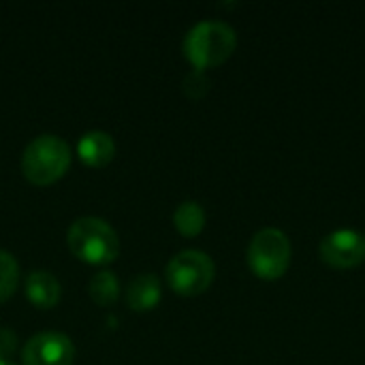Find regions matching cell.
Wrapping results in <instances>:
<instances>
[{
  "instance_id": "cell-6",
  "label": "cell",
  "mask_w": 365,
  "mask_h": 365,
  "mask_svg": "<svg viewBox=\"0 0 365 365\" xmlns=\"http://www.w3.org/2000/svg\"><path fill=\"white\" fill-rule=\"evenodd\" d=\"M321 257L336 269H351L365 261V235L355 229H338L323 237Z\"/></svg>"
},
{
  "instance_id": "cell-2",
  "label": "cell",
  "mask_w": 365,
  "mask_h": 365,
  "mask_svg": "<svg viewBox=\"0 0 365 365\" xmlns=\"http://www.w3.org/2000/svg\"><path fill=\"white\" fill-rule=\"evenodd\" d=\"M237 36L235 30L227 21L205 19L190 28L184 38V53L195 64V68L203 71L210 66L222 64L235 49Z\"/></svg>"
},
{
  "instance_id": "cell-7",
  "label": "cell",
  "mask_w": 365,
  "mask_h": 365,
  "mask_svg": "<svg viewBox=\"0 0 365 365\" xmlns=\"http://www.w3.org/2000/svg\"><path fill=\"white\" fill-rule=\"evenodd\" d=\"M75 359V346L68 336L58 331H43L32 336L24 351V365H71Z\"/></svg>"
},
{
  "instance_id": "cell-1",
  "label": "cell",
  "mask_w": 365,
  "mask_h": 365,
  "mask_svg": "<svg viewBox=\"0 0 365 365\" xmlns=\"http://www.w3.org/2000/svg\"><path fill=\"white\" fill-rule=\"evenodd\" d=\"M68 250L86 263L105 265L120 255V240L113 227L94 216L77 218L66 233Z\"/></svg>"
},
{
  "instance_id": "cell-16",
  "label": "cell",
  "mask_w": 365,
  "mask_h": 365,
  "mask_svg": "<svg viewBox=\"0 0 365 365\" xmlns=\"http://www.w3.org/2000/svg\"><path fill=\"white\" fill-rule=\"evenodd\" d=\"M0 365H15V364H11V361H0Z\"/></svg>"
},
{
  "instance_id": "cell-5",
  "label": "cell",
  "mask_w": 365,
  "mask_h": 365,
  "mask_svg": "<svg viewBox=\"0 0 365 365\" xmlns=\"http://www.w3.org/2000/svg\"><path fill=\"white\" fill-rule=\"evenodd\" d=\"M214 261L201 250H182L167 265V282L180 295H199L214 280Z\"/></svg>"
},
{
  "instance_id": "cell-10",
  "label": "cell",
  "mask_w": 365,
  "mask_h": 365,
  "mask_svg": "<svg viewBox=\"0 0 365 365\" xmlns=\"http://www.w3.org/2000/svg\"><path fill=\"white\" fill-rule=\"evenodd\" d=\"M126 302L133 310L145 312L156 308V304L160 302V282L156 276L152 274H141L137 276L126 291Z\"/></svg>"
},
{
  "instance_id": "cell-4",
  "label": "cell",
  "mask_w": 365,
  "mask_h": 365,
  "mask_svg": "<svg viewBox=\"0 0 365 365\" xmlns=\"http://www.w3.org/2000/svg\"><path fill=\"white\" fill-rule=\"evenodd\" d=\"M250 269L265 280L280 278L291 263V242L284 231L276 227L261 229L248 246L246 252Z\"/></svg>"
},
{
  "instance_id": "cell-15",
  "label": "cell",
  "mask_w": 365,
  "mask_h": 365,
  "mask_svg": "<svg viewBox=\"0 0 365 365\" xmlns=\"http://www.w3.org/2000/svg\"><path fill=\"white\" fill-rule=\"evenodd\" d=\"M15 351V336L9 329H0V361H4Z\"/></svg>"
},
{
  "instance_id": "cell-14",
  "label": "cell",
  "mask_w": 365,
  "mask_h": 365,
  "mask_svg": "<svg viewBox=\"0 0 365 365\" xmlns=\"http://www.w3.org/2000/svg\"><path fill=\"white\" fill-rule=\"evenodd\" d=\"M210 88V79L205 77L203 71L195 68L186 79H184V92L190 96V98H201Z\"/></svg>"
},
{
  "instance_id": "cell-3",
  "label": "cell",
  "mask_w": 365,
  "mask_h": 365,
  "mask_svg": "<svg viewBox=\"0 0 365 365\" xmlns=\"http://www.w3.org/2000/svg\"><path fill=\"white\" fill-rule=\"evenodd\" d=\"M71 165V150L68 143L56 135H41L32 139L21 156V171L24 175L36 184L47 186L64 175Z\"/></svg>"
},
{
  "instance_id": "cell-11",
  "label": "cell",
  "mask_w": 365,
  "mask_h": 365,
  "mask_svg": "<svg viewBox=\"0 0 365 365\" xmlns=\"http://www.w3.org/2000/svg\"><path fill=\"white\" fill-rule=\"evenodd\" d=\"M173 225L182 235H199L205 227V212L197 201H184L173 212Z\"/></svg>"
},
{
  "instance_id": "cell-12",
  "label": "cell",
  "mask_w": 365,
  "mask_h": 365,
  "mask_svg": "<svg viewBox=\"0 0 365 365\" xmlns=\"http://www.w3.org/2000/svg\"><path fill=\"white\" fill-rule=\"evenodd\" d=\"M88 293L98 306H111L118 299V293H120L118 278L111 272H98V274H94L90 278Z\"/></svg>"
},
{
  "instance_id": "cell-8",
  "label": "cell",
  "mask_w": 365,
  "mask_h": 365,
  "mask_svg": "<svg viewBox=\"0 0 365 365\" xmlns=\"http://www.w3.org/2000/svg\"><path fill=\"white\" fill-rule=\"evenodd\" d=\"M77 154L88 167H105L115 154V143L109 133L92 130L79 139Z\"/></svg>"
},
{
  "instance_id": "cell-13",
  "label": "cell",
  "mask_w": 365,
  "mask_h": 365,
  "mask_svg": "<svg viewBox=\"0 0 365 365\" xmlns=\"http://www.w3.org/2000/svg\"><path fill=\"white\" fill-rule=\"evenodd\" d=\"M17 280H19L17 261L6 250H0V302L9 299L13 295Z\"/></svg>"
},
{
  "instance_id": "cell-9",
  "label": "cell",
  "mask_w": 365,
  "mask_h": 365,
  "mask_svg": "<svg viewBox=\"0 0 365 365\" xmlns=\"http://www.w3.org/2000/svg\"><path fill=\"white\" fill-rule=\"evenodd\" d=\"M26 295L38 308H53L60 302V282L49 272H32L26 278Z\"/></svg>"
}]
</instances>
